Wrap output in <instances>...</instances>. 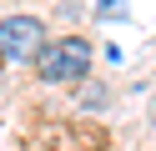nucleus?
Listing matches in <instances>:
<instances>
[{
	"label": "nucleus",
	"mask_w": 156,
	"mask_h": 151,
	"mask_svg": "<svg viewBox=\"0 0 156 151\" xmlns=\"http://www.w3.org/2000/svg\"><path fill=\"white\" fill-rule=\"evenodd\" d=\"M35 70H41V81H51V86H66V81L91 76V40L61 35L55 45H45L41 56H35Z\"/></svg>",
	"instance_id": "1"
},
{
	"label": "nucleus",
	"mask_w": 156,
	"mask_h": 151,
	"mask_svg": "<svg viewBox=\"0 0 156 151\" xmlns=\"http://www.w3.org/2000/svg\"><path fill=\"white\" fill-rule=\"evenodd\" d=\"M41 35H45V25L35 15H10V20H0V60L5 66H20V60H30V56H41Z\"/></svg>",
	"instance_id": "2"
}]
</instances>
